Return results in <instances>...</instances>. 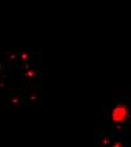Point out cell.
<instances>
[{
  "instance_id": "6da1fadb",
  "label": "cell",
  "mask_w": 131,
  "mask_h": 147,
  "mask_svg": "<svg viewBox=\"0 0 131 147\" xmlns=\"http://www.w3.org/2000/svg\"><path fill=\"white\" fill-rule=\"evenodd\" d=\"M112 121L115 123H123L129 119V107L126 103H116L111 113Z\"/></svg>"
},
{
  "instance_id": "7a4b0ae2",
  "label": "cell",
  "mask_w": 131,
  "mask_h": 147,
  "mask_svg": "<svg viewBox=\"0 0 131 147\" xmlns=\"http://www.w3.org/2000/svg\"><path fill=\"white\" fill-rule=\"evenodd\" d=\"M111 147H126V144H124L123 142H116V143H114Z\"/></svg>"
}]
</instances>
